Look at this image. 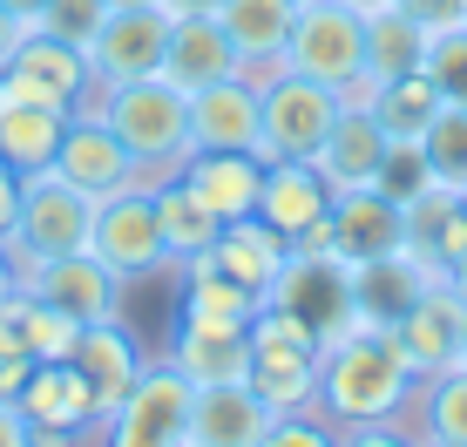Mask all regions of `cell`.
Returning <instances> with one entry per match:
<instances>
[{
    "label": "cell",
    "mask_w": 467,
    "mask_h": 447,
    "mask_svg": "<svg viewBox=\"0 0 467 447\" xmlns=\"http://www.w3.org/2000/svg\"><path fill=\"white\" fill-rule=\"evenodd\" d=\"M88 251H95L109 271H116L122 285L163 278V271H170V244H163V231H156L150 190H122V197H102V203H95Z\"/></svg>",
    "instance_id": "30bf717a"
},
{
    "label": "cell",
    "mask_w": 467,
    "mask_h": 447,
    "mask_svg": "<svg viewBox=\"0 0 467 447\" xmlns=\"http://www.w3.org/2000/svg\"><path fill=\"white\" fill-rule=\"evenodd\" d=\"M285 258H292V237H285V231H271L265 217L217 224L211 251H203V265H217L223 278H237V285H244V292H257V298L271 292V278L285 271Z\"/></svg>",
    "instance_id": "603a6c76"
},
{
    "label": "cell",
    "mask_w": 467,
    "mask_h": 447,
    "mask_svg": "<svg viewBox=\"0 0 467 447\" xmlns=\"http://www.w3.org/2000/svg\"><path fill=\"white\" fill-rule=\"evenodd\" d=\"M68 366L88 379V393H95V413H116V400L129 387H136V373L150 366V353L136 346V332L122 326V318H102V326H82L75 332V353H68Z\"/></svg>",
    "instance_id": "d6986e66"
},
{
    "label": "cell",
    "mask_w": 467,
    "mask_h": 447,
    "mask_svg": "<svg viewBox=\"0 0 467 447\" xmlns=\"http://www.w3.org/2000/svg\"><path fill=\"white\" fill-rule=\"evenodd\" d=\"M150 203H156V231H163V244H170V265H190V258L211 251L217 217L203 211V197L183 177H163V183L150 190Z\"/></svg>",
    "instance_id": "4dcf8cb0"
},
{
    "label": "cell",
    "mask_w": 467,
    "mask_h": 447,
    "mask_svg": "<svg viewBox=\"0 0 467 447\" xmlns=\"http://www.w3.org/2000/svg\"><path fill=\"white\" fill-rule=\"evenodd\" d=\"M88 231H95L88 190L61 183L55 170H35V177H21V211H14V231L0 251L14 258V271H27L47 258H68V251H88Z\"/></svg>",
    "instance_id": "277c9868"
},
{
    "label": "cell",
    "mask_w": 467,
    "mask_h": 447,
    "mask_svg": "<svg viewBox=\"0 0 467 447\" xmlns=\"http://www.w3.org/2000/svg\"><path fill=\"white\" fill-rule=\"evenodd\" d=\"M14 407H21V421L35 427V447L82 441L88 427H102V413H95V393H88V379L75 373L68 359H41L35 373H27V387L14 393Z\"/></svg>",
    "instance_id": "9a60e30c"
},
{
    "label": "cell",
    "mask_w": 467,
    "mask_h": 447,
    "mask_svg": "<svg viewBox=\"0 0 467 447\" xmlns=\"http://www.w3.org/2000/svg\"><path fill=\"white\" fill-rule=\"evenodd\" d=\"M55 177L75 183V190H88L95 203H102V197H122V190H142L136 163H129V150H122V136L109 130L95 109H75V116H68L61 150H55Z\"/></svg>",
    "instance_id": "4fadbf2b"
},
{
    "label": "cell",
    "mask_w": 467,
    "mask_h": 447,
    "mask_svg": "<svg viewBox=\"0 0 467 447\" xmlns=\"http://www.w3.org/2000/svg\"><path fill=\"white\" fill-rule=\"evenodd\" d=\"M332 244H339L346 265L400 251L407 244V211H400L379 183L373 190H339V197H332Z\"/></svg>",
    "instance_id": "d4e9b609"
},
{
    "label": "cell",
    "mask_w": 467,
    "mask_h": 447,
    "mask_svg": "<svg viewBox=\"0 0 467 447\" xmlns=\"http://www.w3.org/2000/svg\"><path fill=\"white\" fill-rule=\"evenodd\" d=\"M257 130H265V109H257V88L244 75L190 88V142L197 150H257Z\"/></svg>",
    "instance_id": "ffe728a7"
},
{
    "label": "cell",
    "mask_w": 467,
    "mask_h": 447,
    "mask_svg": "<svg viewBox=\"0 0 467 447\" xmlns=\"http://www.w3.org/2000/svg\"><path fill=\"white\" fill-rule=\"evenodd\" d=\"M223 35L237 47V75L251 88L278 82L285 75V41H292V21H298V0H223L217 7Z\"/></svg>",
    "instance_id": "2e32d148"
},
{
    "label": "cell",
    "mask_w": 467,
    "mask_h": 447,
    "mask_svg": "<svg viewBox=\"0 0 467 447\" xmlns=\"http://www.w3.org/2000/svg\"><path fill=\"white\" fill-rule=\"evenodd\" d=\"M61 130H68V116H61V109H41V102H0V163H7L14 177L55 170Z\"/></svg>",
    "instance_id": "f546056e"
},
{
    "label": "cell",
    "mask_w": 467,
    "mask_h": 447,
    "mask_svg": "<svg viewBox=\"0 0 467 447\" xmlns=\"http://www.w3.org/2000/svg\"><path fill=\"white\" fill-rule=\"evenodd\" d=\"M318 359H326V339L312 326H298L292 312L265 306L251 318V393L271 413H312L318 407Z\"/></svg>",
    "instance_id": "3957f363"
},
{
    "label": "cell",
    "mask_w": 467,
    "mask_h": 447,
    "mask_svg": "<svg viewBox=\"0 0 467 447\" xmlns=\"http://www.w3.org/2000/svg\"><path fill=\"white\" fill-rule=\"evenodd\" d=\"M183 271H190V278H183V312H176V318H203V326H251V318L265 312V298L244 292L237 278H223L217 265L190 258Z\"/></svg>",
    "instance_id": "1f68e13d"
},
{
    "label": "cell",
    "mask_w": 467,
    "mask_h": 447,
    "mask_svg": "<svg viewBox=\"0 0 467 447\" xmlns=\"http://www.w3.org/2000/svg\"><path fill=\"white\" fill-rule=\"evenodd\" d=\"M420 421H427V441L467 447V366L420 379Z\"/></svg>",
    "instance_id": "d590c367"
},
{
    "label": "cell",
    "mask_w": 467,
    "mask_h": 447,
    "mask_svg": "<svg viewBox=\"0 0 467 447\" xmlns=\"http://www.w3.org/2000/svg\"><path fill=\"white\" fill-rule=\"evenodd\" d=\"M102 14H109V0H47L41 21L27 27V35H55V41H68V47H82V55H88Z\"/></svg>",
    "instance_id": "8d00e7d4"
},
{
    "label": "cell",
    "mask_w": 467,
    "mask_h": 447,
    "mask_svg": "<svg viewBox=\"0 0 467 447\" xmlns=\"http://www.w3.org/2000/svg\"><path fill=\"white\" fill-rule=\"evenodd\" d=\"M95 68L82 47L55 41V35H21V47L7 55V68H0V102H41V109H61V116H75V109L95 102Z\"/></svg>",
    "instance_id": "ba28073f"
},
{
    "label": "cell",
    "mask_w": 467,
    "mask_h": 447,
    "mask_svg": "<svg viewBox=\"0 0 467 447\" xmlns=\"http://www.w3.org/2000/svg\"><path fill=\"white\" fill-rule=\"evenodd\" d=\"M0 447H35V427L21 421V407L0 400Z\"/></svg>",
    "instance_id": "ee69618b"
},
{
    "label": "cell",
    "mask_w": 467,
    "mask_h": 447,
    "mask_svg": "<svg viewBox=\"0 0 467 447\" xmlns=\"http://www.w3.org/2000/svg\"><path fill=\"white\" fill-rule=\"evenodd\" d=\"M339 447H420V441H407L393 421H366V427H339Z\"/></svg>",
    "instance_id": "b9f144b4"
},
{
    "label": "cell",
    "mask_w": 467,
    "mask_h": 447,
    "mask_svg": "<svg viewBox=\"0 0 467 447\" xmlns=\"http://www.w3.org/2000/svg\"><path fill=\"white\" fill-rule=\"evenodd\" d=\"M190 400L197 387L170 359H150L102 421V447H190Z\"/></svg>",
    "instance_id": "8992f818"
},
{
    "label": "cell",
    "mask_w": 467,
    "mask_h": 447,
    "mask_svg": "<svg viewBox=\"0 0 467 447\" xmlns=\"http://www.w3.org/2000/svg\"><path fill=\"white\" fill-rule=\"evenodd\" d=\"M35 366H41V359L27 353V346L14 339L7 326H0V400H14V393L27 387V373H35Z\"/></svg>",
    "instance_id": "60d3db41"
},
{
    "label": "cell",
    "mask_w": 467,
    "mask_h": 447,
    "mask_svg": "<svg viewBox=\"0 0 467 447\" xmlns=\"http://www.w3.org/2000/svg\"><path fill=\"white\" fill-rule=\"evenodd\" d=\"M346 7H359V14H366V7H386V0H346Z\"/></svg>",
    "instance_id": "816d5d0a"
},
{
    "label": "cell",
    "mask_w": 467,
    "mask_h": 447,
    "mask_svg": "<svg viewBox=\"0 0 467 447\" xmlns=\"http://www.w3.org/2000/svg\"><path fill=\"white\" fill-rule=\"evenodd\" d=\"M0 7H7V14H14V21H21V27H35V21H41V7H47V0H0Z\"/></svg>",
    "instance_id": "c3c4849f"
},
{
    "label": "cell",
    "mask_w": 467,
    "mask_h": 447,
    "mask_svg": "<svg viewBox=\"0 0 467 447\" xmlns=\"http://www.w3.org/2000/svg\"><path fill=\"white\" fill-rule=\"evenodd\" d=\"M386 142H393V136L379 130L373 109H339V122H332V136L318 142L312 170L332 183V197H339V190H373L379 163H386Z\"/></svg>",
    "instance_id": "44dd1931"
},
{
    "label": "cell",
    "mask_w": 467,
    "mask_h": 447,
    "mask_svg": "<svg viewBox=\"0 0 467 447\" xmlns=\"http://www.w3.org/2000/svg\"><path fill=\"white\" fill-rule=\"evenodd\" d=\"M271 421L278 413L251 393V379L197 387V400H190V447H257Z\"/></svg>",
    "instance_id": "7402d4cb"
},
{
    "label": "cell",
    "mask_w": 467,
    "mask_h": 447,
    "mask_svg": "<svg viewBox=\"0 0 467 447\" xmlns=\"http://www.w3.org/2000/svg\"><path fill=\"white\" fill-rule=\"evenodd\" d=\"M461 366H467V339H461Z\"/></svg>",
    "instance_id": "db71d44e"
},
{
    "label": "cell",
    "mask_w": 467,
    "mask_h": 447,
    "mask_svg": "<svg viewBox=\"0 0 467 447\" xmlns=\"http://www.w3.org/2000/svg\"><path fill=\"white\" fill-rule=\"evenodd\" d=\"M257 109H265V130H257V156L265 163H312L318 142L332 136L339 122V88L312 82V75H292L285 68L278 82L257 88Z\"/></svg>",
    "instance_id": "5b68a950"
},
{
    "label": "cell",
    "mask_w": 467,
    "mask_h": 447,
    "mask_svg": "<svg viewBox=\"0 0 467 447\" xmlns=\"http://www.w3.org/2000/svg\"><path fill=\"white\" fill-rule=\"evenodd\" d=\"M427 183H433V177H427V150L393 136V142H386V163H379V190H386L393 203H407V197H420Z\"/></svg>",
    "instance_id": "f35d334b"
},
{
    "label": "cell",
    "mask_w": 467,
    "mask_h": 447,
    "mask_svg": "<svg viewBox=\"0 0 467 447\" xmlns=\"http://www.w3.org/2000/svg\"><path fill=\"white\" fill-rule=\"evenodd\" d=\"M163 47H170V14L163 7H109L102 27L88 41V68L95 82H142L163 75Z\"/></svg>",
    "instance_id": "7c38bea8"
},
{
    "label": "cell",
    "mask_w": 467,
    "mask_h": 447,
    "mask_svg": "<svg viewBox=\"0 0 467 447\" xmlns=\"http://www.w3.org/2000/svg\"><path fill=\"white\" fill-rule=\"evenodd\" d=\"M0 326H7L14 339H21L27 353H35V359H68V353H75V332H82L68 312H55L47 298L21 292V285H14V292H7V306H0Z\"/></svg>",
    "instance_id": "d6a6232c"
},
{
    "label": "cell",
    "mask_w": 467,
    "mask_h": 447,
    "mask_svg": "<svg viewBox=\"0 0 467 447\" xmlns=\"http://www.w3.org/2000/svg\"><path fill=\"white\" fill-rule=\"evenodd\" d=\"M400 353H407L413 379H433L447 366H461V339H467V298L454 278H433L420 298L407 306V318L393 326Z\"/></svg>",
    "instance_id": "5bb4252c"
},
{
    "label": "cell",
    "mask_w": 467,
    "mask_h": 447,
    "mask_svg": "<svg viewBox=\"0 0 467 447\" xmlns=\"http://www.w3.org/2000/svg\"><path fill=\"white\" fill-rule=\"evenodd\" d=\"M14 211H21V177L0 163V244H7V231H14Z\"/></svg>",
    "instance_id": "f6af8a7d"
},
{
    "label": "cell",
    "mask_w": 467,
    "mask_h": 447,
    "mask_svg": "<svg viewBox=\"0 0 467 447\" xmlns=\"http://www.w3.org/2000/svg\"><path fill=\"white\" fill-rule=\"evenodd\" d=\"M14 285H21V292H35V298H47L55 312H68L75 326L122 318V278L95 258V251H68V258L27 265V271H14Z\"/></svg>",
    "instance_id": "8fae6325"
},
{
    "label": "cell",
    "mask_w": 467,
    "mask_h": 447,
    "mask_svg": "<svg viewBox=\"0 0 467 447\" xmlns=\"http://www.w3.org/2000/svg\"><path fill=\"white\" fill-rule=\"evenodd\" d=\"M413 366L400 353V339L386 326H352L326 346L318 359V407L332 427H366V421H393L413 400Z\"/></svg>",
    "instance_id": "6da1fadb"
},
{
    "label": "cell",
    "mask_w": 467,
    "mask_h": 447,
    "mask_svg": "<svg viewBox=\"0 0 467 447\" xmlns=\"http://www.w3.org/2000/svg\"><path fill=\"white\" fill-rule=\"evenodd\" d=\"M257 447H339V427H332V421H312V413H278Z\"/></svg>",
    "instance_id": "ab89813d"
},
{
    "label": "cell",
    "mask_w": 467,
    "mask_h": 447,
    "mask_svg": "<svg viewBox=\"0 0 467 447\" xmlns=\"http://www.w3.org/2000/svg\"><path fill=\"white\" fill-rule=\"evenodd\" d=\"M441 102H447V95L433 88V75H427V68H413V75H400V82H379L373 116H379V130H386V136L420 142V136H427V122L441 116Z\"/></svg>",
    "instance_id": "836d02e7"
},
{
    "label": "cell",
    "mask_w": 467,
    "mask_h": 447,
    "mask_svg": "<svg viewBox=\"0 0 467 447\" xmlns=\"http://www.w3.org/2000/svg\"><path fill=\"white\" fill-rule=\"evenodd\" d=\"M447 278H454V285H461V298H467V251H461L454 265H447Z\"/></svg>",
    "instance_id": "f907efd6"
},
{
    "label": "cell",
    "mask_w": 467,
    "mask_h": 447,
    "mask_svg": "<svg viewBox=\"0 0 467 447\" xmlns=\"http://www.w3.org/2000/svg\"><path fill=\"white\" fill-rule=\"evenodd\" d=\"M21 35H27V27L14 21L7 7H0V68H7V55H14V47H21Z\"/></svg>",
    "instance_id": "bcb514c9"
},
{
    "label": "cell",
    "mask_w": 467,
    "mask_h": 447,
    "mask_svg": "<svg viewBox=\"0 0 467 447\" xmlns=\"http://www.w3.org/2000/svg\"><path fill=\"white\" fill-rule=\"evenodd\" d=\"M7 292H14V258L0 251V306H7Z\"/></svg>",
    "instance_id": "681fc988"
},
{
    "label": "cell",
    "mask_w": 467,
    "mask_h": 447,
    "mask_svg": "<svg viewBox=\"0 0 467 447\" xmlns=\"http://www.w3.org/2000/svg\"><path fill=\"white\" fill-rule=\"evenodd\" d=\"M156 7H163V14H170V21H176V14H217V7H223V0H156Z\"/></svg>",
    "instance_id": "7dc6e473"
},
{
    "label": "cell",
    "mask_w": 467,
    "mask_h": 447,
    "mask_svg": "<svg viewBox=\"0 0 467 447\" xmlns=\"http://www.w3.org/2000/svg\"><path fill=\"white\" fill-rule=\"evenodd\" d=\"M237 75V47L223 35L217 14H176L170 21V47H163V82L176 88H203V82H223Z\"/></svg>",
    "instance_id": "484cf974"
},
{
    "label": "cell",
    "mask_w": 467,
    "mask_h": 447,
    "mask_svg": "<svg viewBox=\"0 0 467 447\" xmlns=\"http://www.w3.org/2000/svg\"><path fill=\"white\" fill-rule=\"evenodd\" d=\"M400 211H407V251H413V258H427L447 278V265L467 251V197L427 183L420 197H407Z\"/></svg>",
    "instance_id": "83f0119b"
},
{
    "label": "cell",
    "mask_w": 467,
    "mask_h": 447,
    "mask_svg": "<svg viewBox=\"0 0 467 447\" xmlns=\"http://www.w3.org/2000/svg\"><path fill=\"white\" fill-rule=\"evenodd\" d=\"M441 278L427 258H413L407 244L400 251H379V258H359L352 265V306H359V326H386L393 332L400 318H407V306L427 292V285Z\"/></svg>",
    "instance_id": "ac0fdd59"
},
{
    "label": "cell",
    "mask_w": 467,
    "mask_h": 447,
    "mask_svg": "<svg viewBox=\"0 0 467 447\" xmlns=\"http://www.w3.org/2000/svg\"><path fill=\"white\" fill-rule=\"evenodd\" d=\"M366 75L373 82H400V75H413L427 61V41L433 27L420 21V14H407L400 0H386V7H366Z\"/></svg>",
    "instance_id": "f1b7e54d"
},
{
    "label": "cell",
    "mask_w": 467,
    "mask_h": 447,
    "mask_svg": "<svg viewBox=\"0 0 467 447\" xmlns=\"http://www.w3.org/2000/svg\"><path fill=\"white\" fill-rule=\"evenodd\" d=\"M285 68L312 75V82H326V88H346L352 75H366L359 7H346V0H305L298 21H292V41H285Z\"/></svg>",
    "instance_id": "9c48e42d"
},
{
    "label": "cell",
    "mask_w": 467,
    "mask_h": 447,
    "mask_svg": "<svg viewBox=\"0 0 467 447\" xmlns=\"http://www.w3.org/2000/svg\"><path fill=\"white\" fill-rule=\"evenodd\" d=\"M88 109L122 136V150H129V163H136L142 190H156L163 177H176L183 156L197 150V142H190V95L176 82H163V75L109 82V88H95Z\"/></svg>",
    "instance_id": "7a4b0ae2"
},
{
    "label": "cell",
    "mask_w": 467,
    "mask_h": 447,
    "mask_svg": "<svg viewBox=\"0 0 467 447\" xmlns=\"http://www.w3.org/2000/svg\"><path fill=\"white\" fill-rule=\"evenodd\" d=\"M298 7H305V0H298Z\"/></svg>",
    "instance_id": "11a10c76"
},
{
    "label": "cell",
    "mask_w": 467,
    "mask_h": 447,
    "mask_svg": "<svg viewBox=\"0 0 467 447\" xmlns=\"http://www.w3.org/2000/svg\"><path fill=\"white\" fill-rule=\"evenodd\" d=\"M257 217L271 231L298 237L312 231L318 217H332V183L318 177L312 163H265V190H257Z\"/></svg>",
    "instance_id": "4316f807"
},
{
    "label": "cell",
    "mask_w": 467,
    "mask_h": 447,
    "mask_svg": "<svg viewBox=\"0 0 467 447\" xmlns=\"http://www.w3.org/2000/svg\"><path fill=\"white\" fill-rule=\"evenodd\" d=\"M176 177L197 190L203 211H211L217 224H237V217H257V190H265V156H257V150H190Z\"/></svg>",
    "instance_id": "e0dca14e"
},
{
    "label": "cell",
    "mask_w": 467,
    "mask_h": 447,
    "mask_svg": "<svg viewBox=\"0 0 467 447\" xmlns=\"http://www.w3.org/2000/svg\"><path fill=\"white\" fill-rule=\"evenodd\" d=\"M420 150H427V177L441 190H454V197H467V102H441Z\"/></svg>",
    "instance_id": "e575fe53"
},
{
    "label": "cell",
    "mask_w": 467,
    "mask_h": 447,
    "mask_svg": "<svg viewBox=\"0 0 467 447\" xmlns=\"http://www.w3.org/2000/svg\"><path fill=\"white\" fill-rule=\"evenodd\" d=\"M420 68L433 75V88L447 95V102H467V21L461 27H441V35L427 41V61Z\"/></svg>",
    "instance_id": "74e56055"
},
{
    "label": "cell",
    "mask_w": 467,
    "mask_h": 447,
    "mask_svg": "<svg viewBox=\"0 0 467 447\" xmlns=\"http://www.w3.org/2000/svg\"><path fill=\"white\" fill-rule=\"evenodd\" d=\"M170 366L190 387H223V379L251 373V326H203V318H176Z\"/></svg>",
    "instance_id": "cb8c5ba5"
},
{
    "label": "cell",
    "mask_w": 467,
    "mask_h": 447,
    "mask_svg": "<svg viewBox=\"0 0 467 447\" xmlns=\"http://www.w3.org/2000/svg\"><path fill=\"white\" fill-rule=\"evenodd\" d=\"M265 306L292 312L298 326H312L326 346L359 326V306H352V265L339 258V251H298L292 244V258H285V271L271 278Z\"/></svg>",
    "instance_id": "52a82bcc"
},
{
    "label": "cell",
    "mask_w": 467,
    "mask_h": 447,
    "mask_svg": "<svg viewBox=\"0 0 467 447\" xmlns=\"http://www.w3.org/2000/svg\"><path fill=\"white\" fill-rule=\"evenodd\" d=\"M420 447H447V441H420Z\"/></svg>",
    "instance_id": "f5cc1de1"
},
{
    "label": "cell",
    "mask_w": 467,
    "mask_h": 447,
    "mask_svg": "<svg viewBox=\"0 0 467 447\" xmlns=\"http://www.w3.org/2000/svg\"><path fill=\"white\" fill-rule=\"evenodd\" d=\"M400 7L420 14L433 35H441V27H461V21H467V0H400Z\"/></svg>",
    "instance_id": "7bdbcfd3"
}]
</instances>
